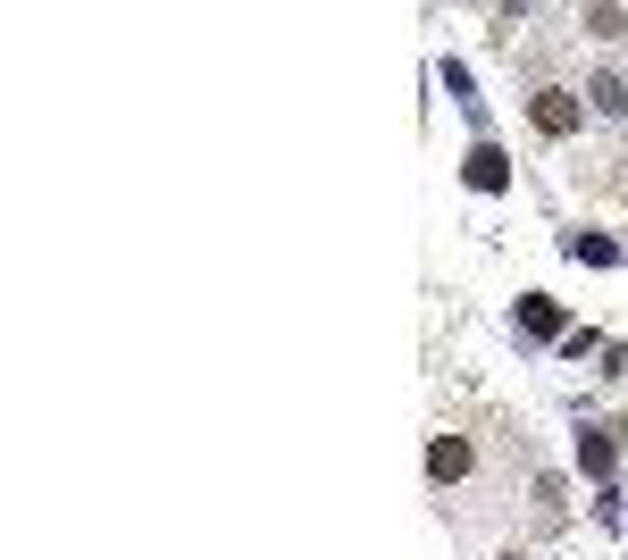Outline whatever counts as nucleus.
Wrapping results in <instances>:
<instances>
[{
    "label": "nucleus",
    "instance_id": "obj_1",
    "mask_svg": "<svg viewBox=\"0 0 628 560\" xmlns=\"http://www.w3.org/2000/svg\"><path fill=\"white\" fill-rule=\"evenodd\" d=\"M528 117H536V134H553V143L587 126V110H578V93H562V84H545V93L528 101Z\"/></svg>",
    "mask_w": 628,
    "mask_h": 560
},
{
    "label": "nucleus",
    "instance_id": "obj_2",
    "mask_svg": "<svg viewBox=\"0 0 628 560\" xmlns=\"http://www.w3.org/2000/svg\"><path fill=\"white\" fill-rule=\"evenodd\" d=\"M428 477H436V486L470 477V444H461V435H436V444H428Z\"/></svg>",
    "mask_w": 628,
    "mask_h": 560
},
{
    "label": "nucleus",
    "instance_id": "obj_3",
    "mask_svg": "<svg viewBox=\"0 0 628 560\" xmlns=\"http://www.w3.org/2000/svg\"><path fill=\"white\" fill-rule=\"evenodd\" d=\"M519 326H528V335H562V310H553L545 293H528L519 301Z\"/></svg>",
    "mask_w": 628,
    "mask_h": 560
},
{
    "label": "nucleus",
    "instance_id": "obj_4",
    "mask_svg": "<svg viewBox=\"0 0 628 560\" xmlns=\"http://www.w3.org/2000/svg\"><path fill=\"white\" fill-rule=\"evenodd\" d=\"M503 176H512V168H503V151H470V185L477 193H503Z\"/></svg>",
    "mask_w": 628,
    "mask_h": 560
},
{
    "label": "nucleus",
    "instance_id": "obj_5",
    "mask_svg": "<svg viewBox=\"0 0 628 560\" xmlns=\"http://www.w3.org/2000/svg\"><path fill=\"white\" fill-rule=\"evenodd\" d=\"M578 460H587V477H604V468H611V427H587V435H578Z\"/></svg>",
    "mask_w": 628,
    "mask_h": 560
},
{
    "label": "nucleus",
    "instance_id": "obj_6",
    "mask_svg": "<svg viewBox=\"0 0 628 560\" xmlns=\"http://www.w3.org/2000/svg\"><path fill=\"white\" fill-rule=\"evenodd\" d=\"M595 110H611V117L628 110V84H620V75H595Z\"/></svg>",
    "mask_w": 628,
    "mask_h": 560
}]
</instances>
